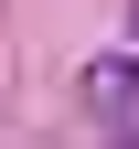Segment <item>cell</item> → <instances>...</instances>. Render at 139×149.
Listing matches in <instances>:
<instances>
[{
    "instance_id": "6da1fadb",
    "label": "cell",
    "mask_w": 139,
    "mask_h": 149,
    "mask_svg": "<svg viewBox=\"0 0 139 149\" xmlns=\"http://www.w3.org/2000/svg\"><path fill=\"white\" fill-rule=\"evenodd\" d=\"M86 107H96V117H107V107L128 117V107H139V64H86Z\"/></svg>"
},
{
    "instance_id": "7a4b0ae2",
    "label": "cell",
    "mask_w": 139,
    "mask_h": 149,
    "mask_svg": "<svg viewBox=\"0 0 139 149\" xmlns=\"http://www.w3.org/2000/svg\"><path fill=\"white\" fill-rule=\"evenodd\" d=\"M128 32H139V11H128Z\"/></svg>"
}]
</instances>
